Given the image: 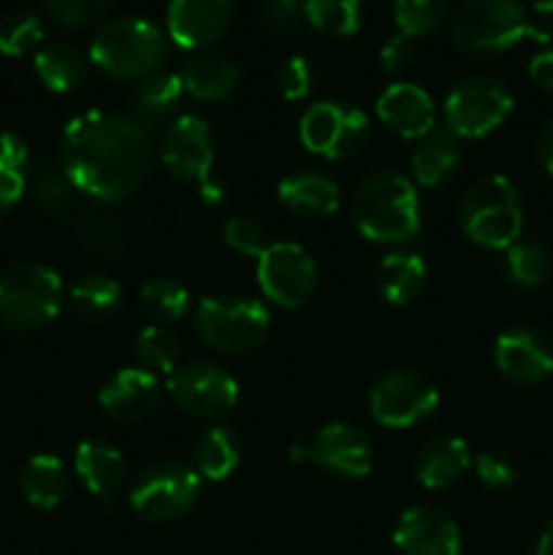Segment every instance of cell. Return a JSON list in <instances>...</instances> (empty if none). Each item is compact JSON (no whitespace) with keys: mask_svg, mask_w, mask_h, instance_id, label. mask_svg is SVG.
Here are the masks:
<instances>
[{"mask_svg":"<svg viewBox=\"0 0 553 555\" xmlns=\"http://www.w3.org/2000/svg\"><path fill=\"white\" fill-rule=\"evenodd\" d=\"M374 282H377L380 296L390 307H407L410 301H415L417 293L426 285V263L417 253L396 249L380 260Z\"/></svg>","mask_w":553,"mask_h":555,"instance_id":"28","label":"cell"},{"mask_svg":"<svg viewBox=\"0 0 553 555\" xmlns=\"http://www.w3.org/2000/svg\"><path fill=\"white\" fill-rule=\"evenodd\" d=\"M85 201V193L74 188V182L68 179V173L63 171V166H43L36 177V206L49 217V220H57L60 225H65L70 215L76 211V206Z\"/></svg>","mask_w":553,"mask_h":555,"instance_id":"32","label":"cell"},{"mask_svg":"<svg viewBox=\"0 0 553 555\" xmlns=\"http://www.w3.org/2000/svg\"><path fill=\"white\" fill-rule=\"evenodd\" d=\"M201 198H204V204L209 206H220L222 201H226V188L209 177L206 182H201Z\"/></svg>","mask_w":553,"mask_h":555,"instance_id":"50","label":"cell"},{"mask_svg":"<svg viewBox=\"0 0 553 555\" xmlns=\"http://www.w3.org/2000/svg\"><path fill=\"white\" fill-rule=\"evenodd\" d=\"M157 157L182 182H206L215 166V139L206 119L182 114L163 130Z\"/></svg>","mask_w":553,"mask_h":555,"instance_id":"15","label":"cell"},{"mask_svg":"<svg viewBox=\"0 0 553 555\" xmlns=\"http://www.w3.org/2000/svg\"><path fill=\"white\" fill-rule=\"evenodd\" d=\"M280 204L298 217H329L339 209V188L318 171L287 173L276 188Z\"/></svg>","mask_w":553,"mask_h":555,"instance_id":"25","label":"cell"},{"mask_svg":"<svg viewBox=\"0 0 553 555\" xmlns=\"http://www.w3.org/2000/svg\"><path fill=\"white\" fill-rule=\"evenodd\" d=\"M513 92L488 76L461 79L445 98V128L455 139H483L507 122L513 112Z\"/></svg>","mask_w":553,"mask_h":555,"instance_id":"8","label":"cell"},{"mask_svg":"<svg viewBox=\"0 0 553 555\" xmlns=\"http://www.w3.org/2000/svg\"><path fill=\"white\" fill-rule=\"evenodd\" d=\"M25 188H27L25 171L0 168V217L20 204V198L25 195Z\"/></svg>","mask_w":553,"mask_h":555,"instance_id":"46","label":"cell"},{"mask_svg":"<svg viewBox=\"0 0 553 555\" xmlns=\"http://www.w3.org/2000/svg\"><path fill=\"white\" fill-rule=\"evenodd\" d=\"M63 304V280L43 263H11L0 271V323L36 331L52 323Z\"/></svg>","mask_w":553,"mask_h":555,"instance_id":"6","label":"cell"},{"mask_svg":"<svg viewBox=\"0 0 553 555\" xmlns=\"http://www.w3.org/2000/svg\"><path fill=\"white\" fill-rule=\"evenodd\" d=\"M396 27L404 38H421L439 30L448 20V0H394Z\"/></svg>","mask_w":553,"mask_h":555,"instance_id":"38","label":"cell"},{"mask_svg":"<svg viewBox=\"0 0 553 555\" xmlns=\"http://www.w3.org/2000/svg\"><path fill=\"white\" fill-rule=\"evenodd\" d=\"M531 9L537 14H553V0H531Z\"/></svg>","mask_w":553,"mask_h":555,"instance_id":"52","label":"cell"},{"mask_svg":"<svg viewBox=\"0 0 553 555\" xmlns=\"http://www.w3.org/2000/svg\"><path fill=\"white\" fill-rule=\"evenodd\" d=\"M301 144L325 160H345L358 155L369 139V119L350 103L320 101L304 112L298 122Z\"/></svg>","mask_w":553,"mask_h":555,"instance_id":"10","label":"cell"},{"mask_svg":"<svg viewBox=\"0 0 553 555\" xmlns=\"http://www.w3.org/2000/svg\"><path fill=\"white\" fill-rule=\"evenodd\" d=\"M312 65L307 57H291L280 68V90L285 101H304L312 90Z\"/></svg>","mask_w":553,"mask_h":555,"instance_id":"44","label":"cell"},{"mask_svg":"<svg viewBox=\"0 0 553 555\" xmlns=\"http://www.w3.org/2000/svg\"><path fill=\"white\" fill-rule=\"evenodd\" d=\"M20 486L27 504L38 509H54L68 496L70 477L57 455L41 453L27 461L25 469H22Z\"/></svg>","mask_w":553,"mask_h":555,"instance_id":"29","label":"cell"},{"mask_svg":"<svg viewBox=\"0 0 553 555\" xmlns=\"http://www.w3.org/2000/svg\"><path fill=\"white\" fill-rule=\"evenodd\" d=\"M258 285L274 307L298 309L318 287V266L301 244H269L258 258Z\"/></svg>","mask_w":553,"mask_h":555,"instance_id":"12","label":"cell"},{"mask_svg":"<svg viewBox=\"0 0 553 555\" xmlns=\"http://www.w3.org/2000/svg\"><path fill=\"white\" fill-rule=\"evenodd\" d=\"M166 54V30L144 16H117L103 22L87 49L90 63L119 81L146 79L160 70Z\"/></svg>","mask_w":553,"mask_h":555,"instance_id":"3","label":"cell"},{"mask_svg":"<svg viewBox=\"0 0 553 555\" xmlns=\"http://www.w3.org/2000/svg\"><path fill=\"white\" fill-rule=\"evenodd\" d=\"M472 453L470 444L461 437H437L421 450L415 464L417 482L428 491H442L455 486L470 472Z\"/></svg>","mask_w":553,"mask_h":555,"instance_id":"24","label":"cell"},{"mask_svg":"<svg viewBox=\"0 0 553 555\" xmlns=\"http://www.w3.org/2000/svg\"><path fill=\"white\" fill-rule=\"evenodd\" d=\"M43 22L36 14H11L0 20V54L22 57L41 47Z\"/></svg>","mask_w":553,"mask_h":555,"instance_id":"39","label":"cell"},{"mask_svg":"<svg viewBox=\"0 0 553 555\" xmlns=\"http://www.w3.org/2000/svg\"><path fill=\"white\" fill-rule=\"evenodd\" d=\"M74 472L92 496L108 502L125 482V459L114 444L87 439L76 448Z\"/></svg>","mask_w":553,"mask_h":555,"instance_id":"23","label":"cell"},{"mask_svg":"<svg viewBox=\"0 0 553 555\" xmlns=\"http://www.w3.org/2000/svg\"><path fill=\"white\" fill-rule=\"evenodd\" d=\"M222 242H226L228 249H233L239 255H247V258H260L263 249L269 247L263 225L242 215L228 217L226 228H222Z\"/></svg>","mask_w":553,"mask_h":555,"instance_id":"41","label":"cell"},{"mask_svg":"<svg viewBox=\"0 0 553 555\" xmlns=\"http://www.w3.org/2000/svg\"><path fill=\"white\" fill-rule=\"evenodd\" d=\"M526 38L548 41L520 0H464L453 16V41L466 57H493Z\"/></svg>","mask_w":553,"mask_h":555,"instance_id":"4","label":"cell"},{"mask_svg":"<svg viewBox=\"0 0 553 555\" xmlns=\"http://www.w3.org/2000/svg\"><path fill=\"white\" fill-rule=\"evenodd\" d=\"M33 68L49 92L65 95V92L79 90L87 81L90 57L74 43H49V47L38 49Z\"/></svg>","mask_w":553,"mask_h":555,"instance_id":"27","label":"cell"},{"mask_svg":"<svg viewBox=\"0 0 553 555\" xmlns=\"http://www.w3.org/2000/svg\"><path fill=\"white\" fill-rule=\"evenodd\" d=\"M0 168H27V144L16 133H0Z\"/></svg>","mask_w":553,"mask_h":555,"instance_id":"47","label":"cell"},{"mask_svg":"<svg viewBox=\"0 0 553 555\" xmlns=\"http://www.w3.org/2000/svg\"><path fill=\"white\" fill-rule=\"evenodd\" d=\"M179 79H182L184 92H190L195 101L222 103L236 92L242 70L226 54L204 49V52L190 54L188 63L179 70Z\"/></svg>","mask_w":553,"mask_h":555,"instance_id":"21","label":"cell"},{"mask_svg":"<svg viewBox=\"0 0 553 555\" xmlns=\"http://www.w3.org/2000/svg\"><path fill=\"white\" fill-rule=\"evenodd\" d=\"M173 404L193 417H220L239 401V383L231 372L209 361L182 363L166 385Z\"/></svg>","mask_w":553,"mask_h":555,"instance_id":"13","label":"cell"},{"mask_svg":"<svg viewBox=\"0 0 553 555\" xmlns=\"http://www.w3.org/2000/svg\"><path fill=\"white\" fill-rule=\"evenodd\" d=\"M504 274L515 287L535 291L551 274V258H548L542 244L518 238V242L504 249Z\"/></svg>","mask_w":553,"mask_h":555,"instance_id":"36","label":"cell"},{"mask_svg":"<svg viewBox=\"0 0 553 555\" xmlns=\"http://www.w3.org/2000/svg\"><path fill=\"white\" fill-rule=\"evenodd\" d=\"M163 385L152 372L128 366L114 372L98 393V404L112 421L141 423L160 406Z\"/></svg>","mask_w":553,"mask_h":555,"instance_id":"19","label":"cell"},{"mask_svg":"<svg viewBox=\"0 0 553 555\" xmlns=\"http://www.w3.org/2000/svg\"><path fill=\"white\" fill-rule=\"evenodd\" d=\"M182 79L171 70H155L152 76L141 79L133 90V108L141 122H160L177 112L182 101Z\"/></svg>","mask_w":553,"mask_h":555,"instance_id":"31","label":"cell"},{"mask_svg":"<svg viewBox=\"0 0 553 555\" xmlns=\"http://www.w3.org/2000/svg\"><path fill=\"white\" fill-rule=\"evenodd\" d=\"M377 119L399 139H417L437 128V108L432 95L415 81H396L380 92L374 103Z\"/></svg>","mask_w":553,"mask_h":555,"instance_id":"20","label":"cell"},{"mask_svg":"<svg viewBox=\"0 0 553 555\" xmlns=\"http://www.w3.org/2000/svg\"><path fill=\"white\" fill-rule=\"evenodd\" d=\"M499 374L515 385H537L553 374V345L535 328H510L493 345Z\"/></svg>","mask_w":553,"mask_h":555,"instance_id":"17","label":"cell"},{"mask_svg":"<svg viewBox=\"0 0 553 555\" xmlns=\"http://www.w3.org/2000/svg\"><path fill=\"white\" fill-rule=\"evenodd\" d=\"M65 228L70 231V236L76 238V244H81L90 253L103 255V258H114L125 249V228L112 211L106 209L98 201L87 198L76 206L74 215L65 220Z\"/></svg>","mask_w":553,"mask_h":555,"instance_id":"22","label":"cell"},{"mask_svg":"<svg viewBox=\"0 0 553 555\" xmlns=\"http://www.w3.org/2000/svg\"><path fill=\"white\" fill-rule=\"evenodd\" d=\"M304 20L323 36H356L363 20V3L361 0H304Z\"/></svg>","mask_w":553,"mask_h":555,"instance_id":"33","label":"cell"},{"mask_svg":"<svg viewBox=\"0 0 553 555\" xmlns=\"http://www.w3.org/2000/svg\"><path fill=\"white\" fill-rule=\"evenodd\" d=\"M472 469H475L477 482H480L483 488H488V491H504V488L513 486L515 477H518L515 466L499 453H477L475 459H472Z\"/></svg>","mask_w":553,"mask_h":555,"instance_id":"42","label":"cell"},{"mask_svg":"<svg viewBox=\"0 0 553 555\" xmlns=\"http://www.w3.org/2000/svg\"><path fill=\"white\" fill-rule=\"evenodd\" d=\"M537 160L545 168L548 177H553V119H548L537 135Z\"/></svg>","mask_w":553,"mask_h":555,"instance_id":"49","label":"cell"},{"mask_svg":"<svg viewBox=\"0 0 553 555\" xmlns=\"http://www.w3.org/2000/svg\"><path fill=\"white\" fill-rule=\"evenodd\" d=\"M461 163L459 139L448 128H434L417 141L412 152V177L423 188H439L448 182Z\"/></svg>","mask_w":553,"mask_h":555,"instance_id":"26","label":"cell"},{"mask_svg":"<svg viewBox=\"0 0 553 555\" xmlns=\"http://www.w3.org/2000/svg\"><path fill=\"white\" fill-rule=\"evenodd\" d=\"M136 358H139L141 369L163 377H171L179 366H182V347H179L177 336L160 325H146L136 336Z\"/></svg>","mask_w":553,"mask_h":555,"instance_id":"35","label":"cell"},{"mask_svg":"<svg viewBox=\"0 0 553 555\" xmlns=\"http://www.w3.org/2000/svg\"><path fill=\"white\" fill-rule=\"evenodd\" d=\"M157 146L139 117L85 112L65 125L60 166L74 188L103 206L139 193L155 166Z\"/></svg>","mask_w":553,"mask_h":555,"instance_id":"1","label":"cell"},{"mask_svg":"<svg viewBox=\"0 0 553 555\" xmlns=\"http://www.w3.org/2000/svg\"><path fill=\"white\" fill-rule=\"evenodd\" d=\"M123 301V287L117 280L103 274H87L70 287V307L87 320H103L117 312Z\"/></svg>","mask_w":553,"mask_h":555,"instance_id":"34","label":"cell"},{"mask_svg":"<svg viewBox=\"0 0 553 555\" xmlns=\"http://www.w3.org/2000/svg\"><path fill=\"white\" fill-rule=\"evenodd\" d=\"M293 461H309L325 475L339 477V480H361L372 472L374 450L356 426L329 423L318 428L307 444L293 448Z\"/></svg>","mask_w":553,"mask_h":555,"instance_id":"14","label":"cell"},{"mask_svg":"<svg viewBox=\"0 0 553 555\" xmlns=\"http://www.w3.org/2000/svg\"><path fill=\"white\" fill-rule=\"evenodd\" d=\"M141 307L160 323H173L190 312V291L171 276H155L139 291Z\"/></svg>","mask_w":553,"mask_h":555,"instance_id":"37","label":"cell"},{"mask_svg":"<svg viewBox=\"0 0 553 555\" xmlns=\"http://www.w3.org/2000/svg\"><path fill=\"white\" fill-rule=\"evenodd\" d=\"M49 20L65 30H85L98 25L112 9V0H43Z\"/></svg>","mask_w":553,"mask_h":555,"instance_id":"40","label":"cell"},{"mask_svg":"<svg viewBox=\"0 0 553 555\" xmlns=\"http://www.w3.org/2000/svg\"><path fill=\"white\" fill-rule=\"evenodd\" d=\"M380 63H383V68L390 70V74H396V70H404L407 65L412 63L410 38H404L401 33L390 36L388 41L383 43V49H380Z\"/></svg>","mask_w":553,"mask_h":555,"instance_id":"45","label":"cell"},{"mask_svg":"<svg viewBox=\"0 0 553 555\" xmlns=\"http://www.w3.org/2000/svg\"><path fill=\"white\" fill-rule=\"evenodd\" d=\"M439 406V390L426 374L396 369L380 377L369 393V410L377 426L412 428L434 415Z\"/></svg>","mask_w":553,"mask_h":555,"instance_id":"11","label":"cell"},{"mask_svg":"<svg viewBox=\"0 0 553 555\" xmlns=\"http://www.w3.org/2000/svg\"><path fill=\"white\" fill-rule=\"evenodd\" d=\"M239 459H242V448H239V439L231 428L215 426L209 431H204L195 442L193 450V464L198 472L201 480L209 482H222L236 472Z\"/></svg>","mask_w":553,"mask_h":555,"instance_id":"30","label":"cell"},{"mask_svg":"<svg viewBox=\"0 0 553 555\" xmlns=\"http://www.w3.org/2000/svg\"><path fill=\"white\" fill-rule=\"evenodd\" d=\"M304 20V0H269L263 5V27L274 36H287Z\"/></svg>","mask_w":553,"mask_h":555,"instance_id":"43","label":"cell"},{"mask_svg":"<svg viewBox=\"0 0 553 555\" xmlns=\"http://www.w3.org/2000/svg\"><path fill=\"white\" fill-rule=\"evenodd\" d=\"M233 0H168L166 33L190 52L211 49L231 25Z\"/></svg>","mask_w":553,"mask_h":555,"instance_id":"16","label":"cell"},{"mask_svg":"<svg viewBox=\"0 0 553 555\" xmlns=\"http://www.w3.org/2000/svg\"><path fill=\"white\" fill-rule=\"evenodd\" d=\"M195 334L222 356H247L269 334V312L247 296H209L195 307Z\"/></svg>","mask_w":553,"mask_h":555,"instance_id":"7","label":"cell"},{"mask_svg":"<svg viewBox=\"0 0 553 555\" xmlns=\"http://www.w3.org/2000/svg\"><path fill=\"white\" fill-rule=\"evenodd\" d=\"M537 555H553V520L545 526L540 542H537Z\"/></svg>","mask_w":553,"mask_h":555,"instance_id":"51","label":"cell"},{"mask_svg":"<svg viewBox=\"0 0 553 555\" xmlns=\"http://www.w3.org/2000/svg\"><path fill=\"white\" fill-rule=\"evenodd\" d=\"M459 220L466 238L483 249H507L520 238L524 206L515 184L507 177L477 179L459 204Z\"/></svg>","mask_w":553,"mask_h":555,"instance_id":"5","label":"cell"},{"mask_svg":"<svg viewBox=\"0 0 553 555\" xmlns=\"http://www.w3.org/2000/svg\"><path fill=\"white\" fill-rule=\"evenodd\" d=\"M201 477L184 464H155L133 480L128 502L139 518L150 524L177 520L198 502Z\"/></svg>","mask_w":553,"mask_h":555,"instance_id":"9","label":"cell"},{"mask_svg":"<svg viewBox=\"0 0 553 555\" xmlns=\"http://www.w3.org/2000/svg\"><path fill=\"white\" fill-rule=\"evenodd\" d=\"M394 547L401 555H459V524L445 509L426 507V504L410 507L396 524Z\"/></svg>","mask_w":553,"mask_h":555,"instance_id":"18","label":"cell"},{"mask_svg":"<svg viewBox=\"0 0 553 555\" xmlns=\"http://www.w3.org/2000/svg\"><path fill=\"white\" fill-rule=\"evenodd\" d=\"M356 231L374 244H404L421 228V201L412 179L377 171L358 184L350 204Z\"/></svg>","mask_w":553,"mask_h":555,"instance_id":"2","label":"cell"},{"mask_svg":"<svg viewBox=\"0 0 553 555\" xmlns=\"http://www.w3.org/2000/svg\"><path fill=\"white\" fill-rule=\"evenodd\" d=\"M529 79L542 90L553 92V47L542 49L529 60Z\"/></svg>","mask_w":553,"mask_h":555,"instance_id":"48","label":"cell"}]
</instances>
